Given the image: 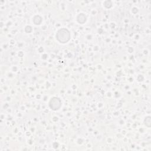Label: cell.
<instances>
[{
	"label": "cell",
	"instance_id": "6da1fadb",
	"mask_svg": "<svg viewBox=\"0 0 151 151\" xmlns=\"http://www.w3.org/2000/svg\"><path fill=\"white\" fill-rule=\"evenodd\" d=\"M56 38L61 43H66L70 39V33L65 28L60 29L57 32Z\"/></svg>",
	"mask_w": 151,
	"mask_h": 151
},
{
	"label": "cell",
	"instance_id": "7a4b0ae2",
	"mask_svg": "<svg viewBox=\"0 0 151 151\" xmlns=\"http://www.w3.org/2000/svg\"><path fill=\"white\" fill-rule=\"evenodd\" d=\"M49 105L51 109L54 110H57L60 108L61 106V102L58 98L53 97L51 99L49 103Z\"/></svg>",
	"mask_w": 151,
	"mask_h": 151
},
{
	"label": "cell",
	"instance_id": "3957f363",
	"mask_svg": "<svg viewBox=\"0 0 151 151\" xmlns=\"http://www.w3.org/2000/svg\"><path fill=\"white\" fill-rule=\"evenodd\" d=\"M145 124L147 126V127H150V116H147L146 117L145 120Z\"/></svg>",
	"mask_w": 151,
	"mask_h": 151
}]
</instances>
